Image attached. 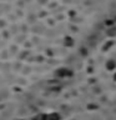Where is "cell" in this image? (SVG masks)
I'll use <instances>...</instances> for the list:
<instances>
[{"mask_svg": "<svg viewBox=\"0 0 116 120\" xmlns=\"http://www.w3.org/2000/svg\"><path fill=\"white\" fill-rule=\"evenodd\" d=\"M105 68H106L107 71H115V69H116V61H115V60H107L106 64H105Z\"/></svg>", "mask_w": 116, "mask_h": 120, "instance_id": "cell-1", "label": "cell"}, {"mask_svg": "<svg viewBox=\"0 0 116 120\" xmlns=\"http://www.w3.org/2000/svg\"><path fill=\"white\" fill-rule=\"evenodd\" d=\"M64 44H65L66 46H72V45H74V41H72V39H71V38L66 36L65 40H64Z\"/></svg>", "mask_w": 116, "mask_h": 120, "instance_id": "cell-2", "label": "cell"}, {"mask_svg": "<svg viewBox=\"0 0 116 120\" xmlns=\"http://www.w3.org/2000/svg\"><path fill=\"white\" fill-rule=\"evenodd\" d=\"M112 79H114V81H116V71L114 73V75H112Z\"/></svg>", "mask_w": 116, "mask_h": 120, "instance_id": "cell-3", "label": "cell"}]
</instances>
